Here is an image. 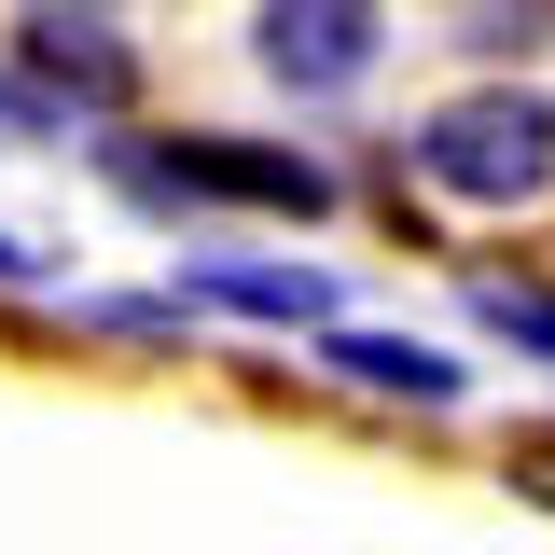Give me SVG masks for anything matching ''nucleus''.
Returning <instances> with one entry per match:
<instances>
[{
  "label": "nucleus",
  "mask_w": 555,
  "mask_h": 555,
  "mask_svg": "<svg viewBox=\"0 0 555 555\" xmlns=\"http://www.w3.org/2000/svg\"><path fill=\"white\" fill-rule=\"evenodd\" d=\"M403 167L459 208H542L555 195V98L542 83H473L403 126Z\"/></svg>",
  "instance_id": "nucleus-1"
},
{
  "label": "nucleus",
  "mask_w": 555,
  "mask_h": 555,
  "mask_svg": "<svg viewBox=\"0 0 555 555\" xmlns=\"http://www.w3.org/2000/svg\"><path fill=\"white\" fill-rule=\"evenodd\" d=\"M112 181L153 208H181V195H236V208H320L334 195V167L320 153H292V139H222V126H181L167 153H126L112 139Z\"/></svg>",
  "instance_id": "nucleus-2"
},
{
  "label": "nucleus",
  "mask_w": 555,
  "mask_h": 555,
  "mask_svg": "<svg viewBox=\"0 0 555 555\" xmlns=\"http://www.w3.org/2000/svg\"><path fill=\"white\" fill-rule=\"evenodd\" d=\"M250 56H264L292 98H347L361 69L389 56V28H375L361 0H278V14H250Z\"/></svg>",
  "instance_id": "nucleus-3"
},
{
  "label": "nucleus",
  "mask_w": 555,
  "mask_h": 555,
  "mask_svg": "<svg viewBox=\"0 0 555 555\" xmlns=\"http://www.w3.org/2000/svg\"><path fill=\"white\" fill-rule=\"evenodd\" d=\"M14 56L42 69L69 112H126V83H139V56L112 42V14H28V28H14Z\"/></svg>",
  "instance_id": "nucleus-4"
},
{
  "label": "nucleus",
  "mask_w": 555,
  "mask_h": 555,
  "mask_svg": "<svg viewBox=\"0 0 555 555\" xmlns=\"http://www.w3.org/2000/svg\"><path fill=\"white\" fill-rule=\"evenodd\" d=\"M181 292L236 306V320H334V278H320V264H250V250H208V264H181Z\"/></svg>",
  "instance_id": "nucleus-5"
},
{
  "label": "nucleus",
  "mask_w": 555,
  "mask_h": 555,
  "mask_svg": "<svg viewBox=\"0 0 555 555\" xmlns=\"http://www.w3.org/2000/svg\"><path fill=\"white\" fill-rule=\"evenodd\" d=\"M320 361H334L347 389H389V403H459V389H473V375H459L430 334H334Z\"/></svg>",
  "instance_id": "nucleus-6"
},
{
  "label": "nucleus",
  "mask_w": 555,
  "mask_h": 555,
  "mask_svg": "<svg viewBox=\"0 0 555 555\" xmlns=\"http://www.w3.org/2000/svg\"><path fill=\"white\" fill-rule=\"evenodd\" d=\"M473 320H486V334H514V347H542V361H555V292H542V278H473Z\"/></svg>",
  "instance_id": "nucleus-7"
},
{
  "label": "nucleus",
  "mask_w": 555,
  "mask_h": 555,
  "mask_svg": "<svg viewBox=\"0 0 555 555\" xmlns=\"http://www.w3.org/2000/svg\"><path fill=\"white\" fill-rule=\"evenodd\" d=\"M514 486H528V500H555V444H528V459H514Z\"/></svg>",
  "instance_id": "nucleus-8"
},
{
  "label": "nucleus",
  "mask_w": 555,
  "mask_h": 555,
  "mask_svg": "<svg viewBox=\"0 0 555 555\" xmlns=\"http://www.w3.org/2000/svg\"><path fill=\"white\" fill-rule=\"evenodd\" d=\"M0 292H42V264H28V250H14V236H0Z\"/></svg>",
  "instance_id": "nucleus-9"
},
{
  "label": "nucleus",
  "mask_w": 555,
  "mask_h": 555,
  "mask_svg": "<svg viewBox=\"0 0 555 555\" xmlns=\"http://www.w3.org/2000/svg\"><path fill=\"white\" fill-rule=\"evenodd\" d=\"M14 112H28V98H0V126H14Z\"/></svg>",
  "instance_id": "nucleus-10"
}]
</instances>
